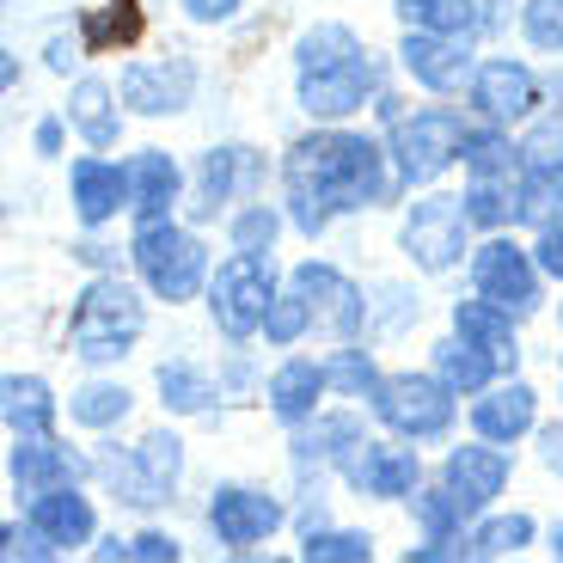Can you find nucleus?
Segmentation results:
<instances>
[{
  "label": "nucleus",
  "instance_id": "obj_5",
  "mask_svg": "<svg viewBox=\"0 0 563 563\" xmlns=\"http://www.w3.org/2000/svg\"><path fill=\"white\" fill-rule=\"evenodd\" d=\"M129 257H135L147 295H159L166 307L197 300L202 276H209V252H202V240L197 233H184L172 214H159V221H135V245H129Z\"/></svg>",
  "mask_w": 563,
  "mask_h": 563
},
{
  "label": "nucleus",
  "instance_id": "obj_33",
  "mask_svg": "<svg viewBox=\"0 0 563 563\" xmlns=\"http://www.w3.org/2000/svg\"><path fill=\"white\" fill-rule=\"evenodd\" d=\"M398 19L417 31H478V0H398Z\"/></svg>",
  "mask_w": 563,
  "mask_h": 563
},
{
  "label": "nucleus",
  "instance_id": "obj_25",
  "mask_svg": "<svg viewBox=\"0 0 563 563\" xmlns=\"http://www.w3.org/2000/svg\"><path fill=\"white\" fill-rule=\"evenodd\" d=\"M147 37V13L141 0H104L80 13V49L86 56H111V49H135Z\"/></svg>",
  "mask_w": 563,
  "mask_h": 563
},
{
  "label": "nucleus",
  "instance_id": "obj_30",
  "mask_svg": "<svg viewBox=\"0 0 563 563\" xmlns=\"http://www.w3.org/2000/svg\"><path fill=\"white\" fill-rule=\"evenodd\" d=\"M117 99L123 92H111L104 80H80L68 92V123L80 129L92 147H117V135H123V117H117Z\"/></svg>",
  "mask_w": 563,
  "mask_h": 563
},
{
  "label": "nucleus",
  "instance_id": "obj_6",
  "mask_svg": "<svg viewBox=\"0 0 563 563\" xmlns=\"http://www.w3.org/2000/svg\"><path fill=\"white\" fill-rule=\"evenodd\" d=\"M465 129L460 111L448 104H429V111H410L393 123V159H398V184H435L453 159H465Z\"/></svg>",
  "mask_w": 563,
  "mask_h": 563
},
{
  "label": "nucleus",
  "instance_id": "obj_27",
  "mask_svg": "<svg viewBox=\"0 0 563 563\" xmlns=\"http://www.w3.org/2000/svg\"><path fill=\"white\" fill-rule=\"evenodd\" d=\"M435 374L453 386V393H484V386H496V374H503V355L453 331V338L435 343Z\"/></svg>",
  "mask_w": 563,
  "mask_h": 563
},
{
  "label": "nucleus",
  "instance_id": "obj_18",
  "mask_svg": "<svg viewBox=\"0 0 563 563\" xmlns=\"http://www.w3.org/2000/svg\"><path fill=\"white\" fill-rule=\"evenodd\" d=\"M508 453L503 441H472V448H453L448 453V496L460 503V515L472 521V515H484L490 508V496H503L508 484Z\"/></svg>",
  "mask_w": 563,
  "mask_h": 563
},
{
  "label": "nucleus",
  "instance_id": "obj_48",
  "mask_svg": "<svg viewBox=\"0 0 563 563\" xmlns=\"http://www.w3.org/2000/svg\"><path fill=\"white\" fill-rule=\"evenodd\" d=\"M503 25V0H478V31H496Z\"/></svg>",
  "mask_w": 563,
  "mask_h": 563
},
{
  "label": "nucleus",
  "instance_id": "obj_24",
  "mask_svg": "<svg viewBox=\"0 0 563 563\" xmlns=\"http://www.w3.org/2000/svg\"><path fill=\"white\" fill-rule=\"evenodd\" d=\"M324 386H331L324 362H307V355H295V362H282L276 374H269V410H276V417L288 422V429H300V422L319 417Z\"/></svg>",
  "mask_w": 563,
  "mask_h": 563
},
{
  "label": "nucleus",
  "instance_id": "obj_19",
  "mask_svg": "<svg viewBox=\"0 0 563 563\" xmlns=\"http://www.w3.org/2000/svg\"><path fill=\"white\" fill-rule=\"evenodd\" d=\"M343 478L350 490L362 496H380V503H398V496L417 490L422 465H417V448H386V441H362V448L343 460Z\"/></svg>",
  "mask_w": 563,
  "mask_h": 563
},
{
  "label": "nucleus",
  "instance_id": "obj_13",
  "mask_svg": "<svg viewBox=\"0 0 563 563\" xmlns=\"http://www.w3.org/2000/svg\"><path fill=\"white\" fill-rule=\"evenodd\" d=\"M282 527V503L269 490H252V484H221L209 496V533L221 539L227 551H252L264 545Z\"/></svg>",
  "mask_w": 563,
  "mask_h": 563
},
{
  "label": "nucleus",
  "instance_id": "obj_32",
  "mask_svg": "<svg viewBox=\"0 0 563 563\" xmlns=\"http://www.w3.org/2000/svg\"><path fill=\"white\" fill-rule=\"evenodd\" d=\"M159 405L178 410V417H202L214 405V380L190 362H166L159 367Z\"/></svg>",
  "mask_w": 563,
  "mask_h": 563
},
{
  "label": "nucleus",
  "instance_id": "obj_40",
  "mask_svg": "<svg viewBox=\"0 0 563 563\" xmlns=\"http://www.w3.org/2000/svg\"><path fill=\"white\" fill-rule=\"evenodd\" d=\"M521 31H527L533 49H563V0H527Z\"/></svg>",
  "mask_w": 563,
  "mask_h": 563
},
{
  "label": "nucleus",
  "instance_id": "obj_28",
  "mask_svg": "<svg viewBox=\"0 0 563 563\" xmlns=\"http://www.w3.org/2000/svg\"><path fill=\"white\" fill-rule=\"evenodd\" d=\"M129 178H135V221H159V214H172V202H178V190H184V172H178V159H172L166 147L135 154Z\"/></svg>",
  "mask_w": 563,
  "mask_h": 563
},
{
  "label": "nucleus",
  "instance_id": "obj_38",
  "mask_svg": "<svg viewBox=\"0 0 563 563\" xmlns=\"http://www.w3.org/2000/svg\"><path fill=\"white\" fill-rule=\"evenodd\" d=\"M282 233V214L269 202H252L245 214H233V252H269Z\"/></svg>",
  "mask_w": 563,
  "mask_h": 563
},
{
  "label": "nucleus",
  "instance_id": "obj_22",
  "mask_svg": "<svg viewBox=\"0 0 563 563\" xmlns=\"http://www.w3.org/2000/svg\"><path fill=\"white\" fill-rule=\"evenodd\" d=\"M68 184H74V214L86 227H104L117 209H135V178L117 159H74Z\"/></svg>",
  "mask_w": 563,
  "mask_h": 563
},
{
  "label": "nucleus",
  "instance_id": "obj_29",
  "mask_svg": "<svg viewBox=\"0 0 563 563\" xmlns=\"http://www.w3.org/2000/svg\"><path fill=\"white\" fill-rule=\"evenodd\" d=\"M0 398H7L0 410H7V429H13V441L49 435V429H56V393H49V380H37V374H7Z\"/></svg>",
  "mask_w": 563,
  "mask_h": 563
},
{
  "label": "nucleus",
  "instance_id": "obj_49",
  "mask_svg": "<svg viewBox=\"0 0 563 563\" xmlns=\"http://www.w3.org/2000/svg\"><path fill=\"white\" fill-rule=\"evenodd\" d=\"M68 62H74L68 37H56V43H49V68H56V74H68Z\"/></svg>",
  "mask_w": 563,
  "mask_h": 563
},
{
  "label": "nucleus",
  "instance_id": "obj_34",
  "mask_svg": "<svg viewBox=\"0 0 563 563\" xmlns=\"http://www.w3.org/2000/svg\"><path fill=\"white\" fill-rule=\"evenodd\" d=\"M129 405H135V393H129V386L92 380V386H80V393L68 398V417L86 422V429H111V422L129 417Z\"/></svg>",
  "mask_w": 563,
  "mask_h": 563
},
{
  "label": "nucleus",
  "instance_id": "obj_11",
  "mask_svg": "<svg viewBox=\"0 0 563 563\" xmlns=\"http://www.w3.org/2000/svg\"><path fill=\"white\" fill-rule=\"evenodd\" d=\"M7 558H49V551H74L92 539V503L80 490H43L31 496V527L19 539V527H7Z\"/></svg>",
  "mask_w": 563,
  "mask_h": 563
},
{
  "label": "nucleus",
  "instance_id": "obj_45",
  "mask_svg": "<svg viewBox=\"0 0 563 563\" xmlns=\"http://www.w3.org/2000/svg\"><path fill=\"white\" fill-rule=\"evenodd\" d=\"M184 13L197 19V25H221V19H233L245 7V0H178Z\"/></svg>",
  "mask_w": 563,
  "mask_h": 563
},
{
  "label": "nucleus",
  "instance_id": "obj_17",
  "mask_svg": "<svg viewBox=\"0 0 563 563\" xmlns=\"http://www.w3.org/2000/svg\"><path fill=\"white\" fill-rule=\"evenodd\" d=\"M398 62H405V74L417 86H429V92H453V86L472 80V43L460 37V31H405V43H398Z\"/></svg>",
  "mask_w": 563,
  "mask_h": 563
},
{
  "label": "nucleus",
  "instance_id": "obj_35",
  "mask_svg": "<svg viewBox=\"0 0 563 563\" xmlns=\"http://www.w3.org/2000/svg\"><path fill=\"white\" fill-rule=\"evenodd\" d=\"M312 331V307H307V295H300L295 282L282 288L276 300H269V319H264V338L276 343V350H288V343H300Z\"/></svg>",
  "mask_w": 563,
  "mask_h": 563
},
{
  "label": "nucleus",
  "instance_id": "obj_20",
  "mask_svg": "<svg viewBox=\"0 0 563 563\" xmlns=\"http://www.w3.org/2000/svg\"><path fill=\"white\" fill-rule=\"evenodd\" d=\"M472 104H478L490 123H521V117H533V104H539L533 68H527V62H508V56H490L472 74Z\"/></svg>",
  "mask_w": 563,
  "mask_h": 563
},
{
  "label": "nucleus",
  "instance_id": "obj_43",
  "mask_svg": "<svg viewBox=\"0 0 563 563\" xmlns=\"http://www.w3.org/2000/svg\"><path fill=\"white\" fill-rule=\"evenodd\" d=\"M123 558H147V563H172L178 558V539L172 533H141V539H129V551Z\"/></svg>",
  "mask_w": 563,
  "mask_h": 563
},
{
  "label": "nucleus",
  "instance_id": "obj_31",
  "mask_svg": "<svg viewBox=\"0 0 563 563\" xmlns=\"http://www.w3.org/2000/svg\"><path fill=\"white\" fill-rule=\"evenodd\" d=\"M515 312L508 307H496V300H460V307H453V331H460V338H472V343H484V350H496L503 355V367H515Z\"/></svg>",
  "mask_w": 563,
  "mask_h": 563
},
{
  "label": "nucleus",
  "instance_id": "obj_37",
  "mask_svg": "<svg viewBox=\"0 0 563 563\" xmlns=\"http://www.w3.org/2000/svg\"><path fill=\"white\" fill-rule=\"evenodd\" d=\"M307 563H367L374 558V539L367 533H331V527H312L307 545H300Z\"/></svg>",
  "mask_w": 563,
  "mask_h": 563
},
{
  "label": "nucleus",
  "instance_id": "obj_12",
  "mask_svg": "<svg viewBox=\"0 0 563 563\" xmlns=\"http://www.w3.org/2000/svg\"><path fill=\"white\" fill-rule=\"evenodd\" d=\"M472 282H478V295L496 300V307H508L515 319L521 312L539 307V257H527L515 240H484L478 257H472Z\"/></svg>",
  "mask_w": 563,
  "mask_h": 563
},
{
  "label": "nucleus",
  "instance_id": "obj_9",
  "mask_svg": "<svg viewBox=\"0 0 563 563\" xmlns=\"http://www.w3.org/2000/svg\"><path fill=\"white\" fill-rule=\"evenodd\" d=\"M374 417L405 441H429V435H448L453 422V386L441 374H380V386L367 393Z\"/></svg>",
  "mask_w": 563,
  "mask_h": 563
},
{
  "label": "nucleus",
  "instance_id": "obj_44",
  "mask_svg": "<svg viewBox=\"0 0 563 563\" xmlns=\"http://www.w3.org/2000/svg\"><path fill=\"white\" fill-rule=\"evenodd\" d=\"M539 269L563 282V227H539Z\"/></svg>",
  "mask_w": 563,
  "mask_h": 563
},
{
  "label": "nucleus",
  "instance_id": "obj_51",
  "mask_svg": "<svg viewBox=\"0 0 563 563\" xmlns=\"http://www.w3.org/2000/svg\"><path fill=\"white\" fill-rule=\"evenodd\" d=\"M558 319H563V307H558Z\"/></svg>",
  "mask_w": 563,
  "mask_h": 563
},
{
  "label": "nucleus",
  "instance_id": "obj_23",
  "mask_svg": "<svg viewBox=\"0 0 563 563\" xmlns=\"http://www.w3.org/2000/svg\"><path fill=\"white\" fill-rule=\"evenodd\" d=\"M533 410H539V393L527 380H508V386H484V398L472 405V429L484 441H521L533 429Z\"/></svg>",
  "mask_w": 563,
  "mask_h": 563
},
{
  "label": "nucleus",
  "instance_id": "obj_10",
  "mask_svg": "<svg viewBox=\"0 0 563 563\" xmlns=\"http://www.w3.org/2000/svg\"><path fill=\"white\" fill-rule=\"evenodd\" d=\"M465 233H472V209H465V197H422V202H410L405 227H398V245H405V257L417 269L441 276V269L460 264Z\"/></svg>",
  "mask_w": 563,
  "mask_h": 563
},
{
  "label": "nucleus",
  "instance_id": "obj_50",
  "mask_svg": "<svg viewBox=\"0 0 563 563\" xmlns=\"http://www.w3.org/2000/svg\"><path fill=\"white\" fill-rule=\"evenodd\" d=\"M551 558H563V527H558V533H551Z\"/></svg>",
  "mask_w": 563,
  "mask_h": 563
},
{
  "label": "nucleus",
  "instance_id": "obj_16",
  "mask_svg": "<svg viewBox=\"0 0 563 563\" xmlns=\"http://www.w3.org/2000/svg\"><path fill=\"white\" fill-rule=\"evenodd\" d=\"M295 288L307 295V307H312V331H324V338H355V331H362L367 300L338 264H300Z\"/></svg>",
  "mask_w": 563,
  "mask_h": 563
},
{
  "label": "nucleus",
  "instance_id": "obj_41",
  "mask_svg": "<svg viewBox=\"0 0 563 563\" xmlns=\"http://www.w3.org/2000/svg\"><path fill=\"white\" fill-rule=\"evenodd\" d=\"M324 374H331V386H338V393H350V398H362V393H374V386H380V374H374V362H367L362 350L331 355V362H324Z\"/></svg>",
  "mask_w": 563,
  "mask_h": 563
},
{
  "label": "nucleus",
  "instance_id": "obj_39",
  "mask_svg": "<svg viewBox=\"0 0 563 563\" xmlns=\"http://www.w3.org/2000/svg\"><path fill=\"white\" fill-rule=\"evenodd\" d=\"M521 221H533V227H563V172H533Z\"/></svg>",
  "mask_w": 563,
  "mask_h": 563
},
{
  "label": "nucleus",
  "instance_id": "obj_15",
  "mask_svg": "<svg viewBox=\"0 0 563 563\" xmlns=\"http://www.w3.org/2000/svg\"><path fill=\"white\" fill-rule=\"evenodd\" d=\"M257 184H264V159H257L252 147H240V141L209 147L202 166H197V197H190V214H197V221H214L227 202L252 197Z\"/></svg>",
  "mask_w": 563,
  "mask_h": 563
},
{
  "label": "nucleus",
  "instance_id": "obj_8",
  "mask_svg": "<svg viewBox=\"0 0 563 563\" xmlns=\"http://www.w3.org/2000/svg\"><path fill=\"white\" fill-rule=\"evenodd\" d=\"M99 472H104V484L117 490V503H129V508H159V503H172V490H178L184 441L166 435V429H154V435H141L135 448L104 453Z\"/></svg>",
  "mask_w": 563,
  "mask_h": 563
},
{
  "label": "nucleus",
  "instance_id": "obj_26",
  "mask_svg": "<svg viewBox=\"0 0 563 563\" xmlns=\"http://www.w3.org/2000/svg\"><path fill=\"white\" fill-rule=\"evenodd\" d=\"M362 417H312L295 435V465L300 472H324V465H343L362 448Z\"/></svg>",
  "mask_w": 563,
  "mask_h": 563
},
{
  "label": "nucleus",
  "instance_id": "obj_21",
  "mask_svg": "<svg viewBox=\"0 0 563 563\" xmlns=\"http://www.w3.org/2000/svg\"><path fill=\"white\" fill-rule=\"evenodd\" d=\"M7 472H13L19 496H43V490H68V484H80L86 460L74 448H62V441H49V435H25L13 448V460H7Z\"/></svg>",
  "mask_w": 563,
  "mask_h": 563
},
{
  "label": "nucleus",
  "instance_id": "obj_2",
  "mask_svg": "<svg viewBox=\"0 0 563 563\" xmlns=\"http://www.w3.org/2000/svg\"><path fill=\"white\" fill-rule=\"evenodd\" d=\"M295 68H300V111L319 117V123L355 117L380 92V68L350 25H312L295 43Z\"/></svg>",
  "mask_w": 563,
  "mask_h": 563
},
{
  "label": "nucleus",
  "instance_id": "obj_14",
  "mask_svg": "<svg viewBox=\"0 0 563 563\" xmlns=\"http://www.w3.org/2000/svg\"><path fill=\"white\" fill-rule=\"evenodd\" d=\"M117 92H123V104L135 117H172V111L190 104V92H197V62H190V56L129 62L123 80H117Z\"/></svg>",
  "mask_w": 563,
  "mask_h": 563
},
{
  "label": "nucleus",
  "instance_id": "obj_42",
  "mask_svg": "<svg viewBox=\"0 0 563 563\" xmlns=\"http://www.w3.org/2000/svg\"><path fill=\"white\" fill-rule=\"evenodd\" d=\"M521 154H527V172H563V123H539L521 141Z\"/></svg>",
  "mask_w": 563,
  "mask_h": 563
},
{
  "label": "nucleus",
  "instance_id": "obj_36",
  "mask_svg": "<svg viewBox=\"0 0 563 563\" xmlns=\"http://www.w3.org/2000/svg\"><path fill=\"white\" fill-rule=\"evenodd\" d=\"M533 545V521L527 515H503V521H484L478 533H472V558H515V551Z\"/></svg>",
  "mask_w": 563,
  "mask_h": 563
},
{
  "label": "nucleus",
  "instance_id": "obj_46",
  "mask_svg": "<svg viewBox=\"0 0 563 563\" xmlns=\"http://www.w3.org/2000/svg\"><path fill=\"white\" fill-rule=\"evenodd\" d=\"M539 460H545V472H558V478H563V422L539 429Z\"/></svg>",
  "mask_w": 563,
  "mask_h": 563
},
{
  "label": "nucleus",
  "instance_id": "obj_7",
  "mask_svg": "<svg viewBox=\"0 0 563 563\" xmlns=\"http://www.w3.org/2000/svg\"><path fill=\"white\" fill-rule=\"evenodd\" d=\"M269 300H276V269H269V252H233L209 282V312L221 324V338L245 343L252 331H264Z\"/></svg>",
  "mask_w": 563,
  "mask_h": 563
},
{
  "label": "nucleus",
  "instance_id": "obj_47",
  "mask_svg": "<svg viewBox=\"0 0 563 563\" xmlns=\"http://www.w3.org/2000/svg\"><path fill=\"white\" fill-rule=\"evenodd\" d=\"M62 147V123L49 117V123H37V154H56Z\"/></svg>",
  "mask_w": 563,
  "mask_h": 563
},
{
  "label": "nucleus",
  "instance_id": "obj_4",
  "mask_svg": "<svg viewBox=\"0 0 563 563\" xmlns=\"http://www.w3.org/2000/svg\"><path fill=\"white\" fill-rule=\"evenodd\" d=\"M141 324H147V312H141L135 288L117 276H99V282H86L80 307H74L68 343L86 362H117V355H129L141 343Z\"/></svg>",
  "mask_w": 563,
  "mask_h": 563
},
{
  "label": "nucleus",
  "instance_id": "obj_1",
  "mask_svg": "<svg viewBox=\"0 0 563 563\" xmlns=\"http://www.w3.org/2000/svg\"><path fill=\"white\" fill-rule=\"evenodd\" d=\"M282 184H288V221L319 240L338 214L374 209L393 190V172H386V147L350 129H312L288 147L282 159Z\"/></svg>",
  "mask_w": 563,
  "mask_h": 563
},
{
  "label": "nucleus",
  "instance_id": "obj_3",
  "mask_svg": "<svg viewBox=\"0 0 563 563\" xmlns=\"http://www.w3.org/2000/svg\"><path fill=\"white\" fill-rule=\"evenodd\" d=\"M527 184H533L527 154L503 135V123L472 129V141H465V209H472V227L503 233L508 221H521Z\"/></svg>",
  "mask_w": 563,
  "mask_h": 563
}]
</instances>
